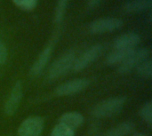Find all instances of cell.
Here are the masks:
<instances>
[{"instance_id": "1", "label": "cell", "mask_w": 152, "mask_h": 136, "mask_svg": "<svg viewBox=\"0 0 152 136\" xmlns=\"http://www.w3.org/2000/svg\"><path fill=\"white\" fill-rule=\"evenodd\" d=\"M126 97H113L98 103L92 113L96 118H110L118 114L126 103Z\"/></svg>"}, {"instance_id": "2", "label": "cell", "mask_w": 152, "mask_h": 136, "mask_svg": "<svg viewBox=\"0 0 152 136\" xmlns=\"http://www.w3.org/2000/svg\"><path fill=\"white\" fill-rule=\"evenodd\" d=\"M76 61L75 52L68 51L59 57L50 67L48 72V78L51 80L59 78L65 75L73 66Z\"/></svg>"}, {"instance_id": "3", "label": "cell", "mask_w": 152, "mask_h": 136, "mask_svg": "<svg viewBox=\"0 0 152 136\" xmlns=\"http://www.w3.org/2000/svg\"><path fill=\"white\" fill-rule=\"evenodd\" d=\"M123 26V20L115 17H104L93 20L88 29L93 34H103L112 32Z\"/></svg>"}, {"instance_id": "4", "label": "cell", "mask_w": 152, "mask_h": 136, "mask_svg": "<svg viewBox=\"0 0 152 136\" xmlns=\"http://www.w3.org/2000/svg\"><path fill=\"white\" fill-rule=\"evenodd\" d=\"M150 56V50L142 47L134 49L133 52L126 58V60L118 65V71L120 74H126L130 72L134 67H137L141 62L147 60Z\"/></svg>"}, {"instance_id": "5", "label": "cell", "mask_w": 152, "mask_h": 136, "mask_svg": "<svg viewBox=\"0 0 152 136\" xmlns=\"http://www.w3.org/2000/svg\"><path fill=\"white\" fill-rule=\"evenodd\" d=\"M44 119L40 117H29L19 126L18 136H40L44 129Z\"/></svg>"}, {"instance_id": "6", "label": "cell", "mask_w": 152, "mask_h": 136, "mask_svg": "<svg viewBox=\"0 0 152 136\" xmlns=\"http://www.w3.org/2000/svg\"><path fill=\"white\" fill-rule=\"evenodd\" d=\"M103 51V46L100 44L94 45L87 49L77 60L75 61L74 63V70L79 72L92 64L94 61H96L102 54Z\"/></svg>"}, {"instance_id": "7", "label": "cell", "mask_w": 152, "mask_h": 136, "mask_svg": "<svg viewBox=\"0 0 152 136\" xmlns=\"http://www.w3.org/2000/svg\"><path fill=\"white\" fill-rule=\"evenodd\" d=\"M90 82L86 78H77L70 81H68L66 83H63L62 85L59 86L55 89V94L58 96H65V95H70L77 93H79L86 89L89 86Z\"/></svg>"}, {"instance_id": "8", "label": "cell", "mask_w": 152, "mask_h": 136, "mask_svg": "<svg viewBox=\"0 0 152 136\" xmlns=\"http://www.w3.org/2000/svg\"><path fill=\"white\" fill-rule=\"evenodd\" d=\"M22 85L20 81H17L12 87L11 94L4 104V112L8 116H12L17 111L22 98Z\"/></svg>"}, {"instance_id": "9", "label": "cell", "mask_w": 152, "mask_h": 136, "mask_svg": "<svg viewBox=\"0 0 152 136\" xmlns=\"http://www.w3.org/2000/svg\"><path fill=\"white\" fill-rule=\"evenodd\" d=\"M141 41V37L134 32L126 33L118 37L114 40L113 46L115 49H132L134 48Z\"/></svg>"}, {"instance_id": "10", "label": "cell", "mask_w": 152, "mask_h": 136, "mask_svg": "<svg viewBox=\"0 0 152 136\" xmlns=\"http://www.w3.org/2000/svg\"><path fill=\"white\" fill-rule=\"evenodd\" d=\"M53 53V46L51 45H47L39 54L38 58L37 59V61L34 62L33 66L30 68V73L33 76H37L39 75L45 69V67L46 66L47 62L49 61L51 55Z\"/></svg>"}, {"instance_id": "11", "label": "cell", "mask_w": 152, "mask_h": 136, "mask_svg": "<svg viewBox=\"0 0 152 136\" xmlns=\"http://www.w3.org/2000/svg\"><path fill=\"white\" fill-rule=\"evenodd\" d=\"M152 7V0H129L123 4V10L126 13H138Z\"/></svg>"}, {"instance_id": "12", "label": "cell", "mask_w": 152, "mask_h": 136, "mask_svg": "<svg viewBox=\"0 0 152 136\" xmlns=\"http://www.w3.org/2000/svg\"><path fill=\"white\" fill-rule=\"evenodd\" d=\"M59 123L74 131L84 123V117L78 112H68L60 118Z\"/></svg>"}, {"instance_id": "13", "label": "cell", "mask_w": 152, "mask_h": 136, "mask_svg": "<svg viewBox=\"0 0 152 136\" xmlns=\"http://www.w3.org/2000/svg\"><path fill=\"white\" fill-rule=\"evenodd\" d=\"M134 48L132 49H114L106 58V63L110 66L119 65L123 62L126 58L133 52Z\"/></svg>"}, {"instance_id": "14", "label": "cell", "mask_w": 152, "mask_h": 136, "mask_svg": "<svg viewBox=\"0 0 152 136\" xmlns=\"http://www.w3.org/2000/svg\"><path fill=\"white\" fill-rule=\"evenodd\" d=\"M135 125L131 121H126L107 132L103 136H126L133 133Z\"/></svg>"}, {"instance_id": "15", "label": "cell", "mask_w": 152, "mask_h": 136, "mask_svg": "<svg viewBox=\"0 0 152 136\" xmlns=\"http://www.w3.org/2000/svg\"><path fill=\"white\" fill-rule=\"evenodd\" d=\"M137 73L138 75L142 78H146V79H150L152 77V61L148 58L147 60L143 61L142 62H141L137 67Z\"/></svg>"}, {"instance_id": "16", "label": "cell", "mask_w": 152, "mask_h": 136, "mask_svg": "<svg viewBox=\"0 0 152 136\" xmlns=\"http://www.w3.org/2000/svg\"><path fill=\"white\" fill-rule=\"evenodd\" d=\"M69 0H58L57 1V5H56V9H55V21L57 23L61 22L64 15H65V12L67 10V6L69 4Z\"/></svg>"}, {"instance_id": "17", "label": "cell", "mask_w": 152, "mask_h": 136, "mask_svg": "<svg viewBox=\"0 0 152 136\" xmlns=\"http://www.w3.org/2000/svg\"><path fill=\"white\" fill-rule=\"evenodd\" d=\"M140 115L142 118L148 124L149 126L152 125V102L150 101L146 102L140 110Z\"/></svg>"}, {"instance_id": "18", "label": "cell", "mask_w": 152, "mask_h": 136, "mask_svg": "<svg viewBox=\"0 0 152 136\" xmlns=\"http://www.w3.org/2000/svg\"><path fill=\"white\" fill-rule=\"evenodd\" d=\"M51 136H74V131L68 126L59 123L52 130Z\"/></svg>"}, {"instance_id": "19", "label": "cell", "mask_w": 152, "mask_h": 136, "mask_svg": "<svg viewBox=\"0 0 152 136\" xmlns=\"http://www.w3.org/2000/svg\"><path fill=\"white\" fill-rule=\"evenodd\" d=\"M12 2L23 11H31L37 6L38 0H12Z\"/></svg>"}, {"instance_id": "20", "label": "cell", "mask_w": 152, "mask_h": 136, "mask_svg": "<svg viewBox=\"0 0 152 136\" xmlns=\"http://www.w3.org/2000/svg\"><path fill=\"white\" fill-rule=\"evenodd\" d=\"M7 56H8L7 48L4 44V42L0 39V65H3L6 62Z\"/></svg>"}, {"instance_id": "21", "label": "cell", "mask_w": 152, "mask_h": 136, "mask_svg": "<svg viewBox=\"0 0 152 136\" xmlns=\"http://www.w3.org/2000/svg\"><path fill=\"white\" fill-rule=\"evenodd\" d=\"M103 0H87V6L90 9L96 8Z\"/></svg>"}, {"instance_id": "22", "label": "cell", "mask_w": 152, "mask_h": 136, "mask_svg": "<svg viewBox=\"0 0 152 136\" xmlns=\"http://www.w3.org/2000/svg\"><path fill=\"white\" fill-rule=\"evenodd\" d=\"M148 21H149V23H150V24H151V22H152V13L151 12H150V13H149V16H148Z\"/></svg>"}, {"instance_id": "23", "label": "cell", "mask_w": 152, "mask_h": 136, "mask_svg": "<svg viewBox=\"0 0 152 136\" xmlns=\"http://www.w3.org/2000/svg\"><path fill=\"white\" fill-rule=\"evenodd\" d=\"M134 136H147L145 135H143V134H142V133H135Z\"/></svg>"}]
</instances>
